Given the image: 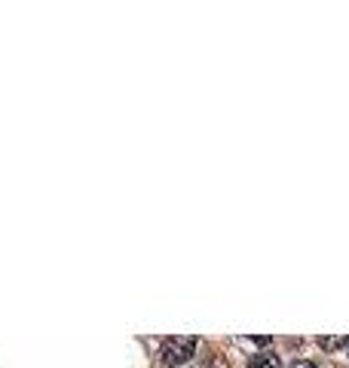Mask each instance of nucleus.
Returning <instances> with one entry per match:
<instances>
[{"instance_id": "5", "label": "nucleus", "mask_w": 349, "mask_h": 368, "mask_svg": "<svg viewBox=\"0 0 349 368\" xmlns=\"http://www.w3.org/2000/svg\"><path fill=\"white\" fill-rule=\"evenodd\" d=\"M291 368H318L316 362H306V359H297V362H291Z\"/></svg>"}, {"instance_id": "3", "label": "nucleus", "mask_w": 349, "mask_h": 368, "mask_svg": "<svg viewBox=\"0 0 349 368\" xmlns=\"http://www.w3.org/2000/svg\"><path fill=\"white\" fill-rule=\"evenodd\" d=\"M318 347L322 350H337V347H346V337H318Z\"/></svg>"}, {"instance_id": "4", "label": "nucleus", "mask_w": 349, "mask_h": 368, "mask_svg": "<svg viewBox=\"0 0 349 368\" xmlns=\"http://www.w3.org/2000/svg\"><path fill=\"white\" fill-rule=\"evenodd\" d=\"M248 341L257 344V347H270V344H273V337H270V335H255V337H248Z\"/></svg>"}, {"instance_id": "2", "label": "nucleus", "mask_w": 349, "mask_h": 368, "mask_svg": "<svg viewBox=\"0 0 349 368\" xmlns=\"http://www.w3.org/2000/svg\"><path fill=\"white\" fill-rule=\"evenodd\" d=\"M248 368H282V359H279L276 353H255L248 359Z\"/></svg>"}, {"instance_id": "1", "label": "nucleus", "mask_w": 349, "mask_h": 368, "mask_svg": "<svg viewBox=\"0 0 349 368\" xmlns=\"http://www.w3.org/2000/svg\"><path fill=\"white\" fill-rule=\"evenodd\" d=\"M196 337L193 335H174V337H166L160 347V359L162 365H169V368H178L184 362H190L193 359V353H196Z\"/></svg>"}, {"instance_id": "6", "label": "nucleus", "mask_w": 349, "mask_h": 368, "mask_svg": "<svg viewBox=\"0 0 349 368\" xmlns=\"http://www.w3.org/2000/svg\"><path fill=\"white\" fill-rule=\"evenodd\" d=\"M346 350H349V337H346Z\"/></svg>"}]
</instances>
